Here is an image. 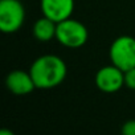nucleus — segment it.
Wrapping results in <instances>:
<instances>
[{
	"mask_svg": "<svg viewBox=\"0 0 135 135\" xmlns=\"http://www.w3.org/2000/svg\"><path fill=\"white\" fill-rule=\"evenodd\" d=\"M109 54L111 64L120 70L127 72L132 69L135 68V38L131 36L117 37L111 42Z\"/></svg>",
	"mask_w": 135,
	"mask_h": 135,
	"instance_id": "nucleus-3",
	"label": "nucleus"
},
{
	"mask_svg": "<svg viewBox=\"0 0 135 135\" xmlns=\"http://www.w3.org/2000/svg\"><path fill=\"white\" fill-rule=\"evenodd\" d=\"M95 85L103 93H115L124 85V72L113 64L103 66L95 73Z\"/></svg>",
	"mask_w": 135,
	"mask_h": 135,
	"instance_id": "nucleus-5",
	"label": "nucleus"
},
{
	"mask_svg": "<svg viewBox=\"0 0 135 135\" xmlns=\"http://www.w3.org/2000/svg\"><path fill=\"white\" fill-rule=\"evenodd\" d=\"M41 12L54 23H61L72 17L74 0H41Z\"/></svg>",
	"mask_w": 135,
	"mask_h": 135,
	"instance_id": "nucleus-6",
	"label": "nucleus"
},
{
	"mask_svg": "<svg viewBox=\"0 0 135 135\" xmlns=\"http://www.w3.org/2000/svg\"><path fill=\"white\" fill-rule=\"evenodd\" d=\"M6 85L11 93L15 95H27L36 89L35 81L29 72L16 69L8 73L6 78Z\"/></svg>",
	"mask_w": 135,
	"mask_h": 135,
	"instance_id": "nucleus-7",
	"label": "nucleus"
},
{
	"mask_svg": "<svg viewBox=\"0 0 135 135\" xmlns=\"http://www.w3.org/2000/svg\"><path fill=\"white\" fill-rule=\"evenodd\" d=\"M89 37L88 28L85 24L76 19H66L61 23H57V32H56V38L57 41L66 46V48H81L86 44Z\"/></svg>",
	"mask_w": 135,
	"mask_h": 135,
	"instance_id": "nucleus-2",
	"label": "nucleus"
},
{
	"mask_svg": "<svg viewBox=\"0 0 135 135\" xmlns=\"http://www.w3.org/2000/svg\"><path fill=\"white\" fill-rule=\"evenodd\" d=\"M124 86L131 90H135V68L124 72Z\"/></svg>",
	"mask_w": 135,
	"mask_h": 135,
	"instance_id": "nucleus-9",
	"label": "nucleus"
},
{
	"mask_svg": "<svg viewBox=\"0 0 135 135\" xmlns=\"http://www.w3.org/2000/svg\"><path fill=\"white\" fill-rule=\"evenodd\" d=\"M56 32H57V23L53 20L42 16L36 20L33 24V36L36 40L41 42H48L52 38H56Z\"/></svg>",
	"mask_w": 135,
	"mask_h": 135,
	"instance_id": "nucleus-8",
	"label": "nucleus"
},
{
	"mask_svg": "<svg viewBox=\"0 0 135 135\" xmlns=\"http://www.w3.org/2000/svg\"><path fill=\"white\" fill-rule=\"evenodd\" d=\"M0 135H15V132L8 130V128H3L2 131H0Z\"/></svg>",
	"mask_w": 135,
	"mask_h": 135,
	"instance_id": "nucleus-11",
	"label": "nucleus"
},
{
	"mask_svg": "<svg viewBox=\"0 0 135 135\" xmlns=\"http://www.w3.org/2000/svg\"><path fill=\"white\" fill-rule=\"evenodd\" d=\"M29 73L37 89H52L64 82L68 74V68L61 57L44 54L33 61Z\"/></svg>",
	"mask_w": 135,
	"mask_h": 135,
	"instance_id": "nucleus-1",
	"label": "nucleus"
},
{
	"mask_svg": "<svg viewBox=\"0 0 135 135\" xmlns=\"http://www.w3.org/2000/svg\"><path fill=\"white\" fill-rule=\"evenodd\" d=\"M120 134L122 135H135V119L124 122L120 128Z\"/></svg>",
	"mask_w": 135,
	"mask_h": 135,
	"instance_id": "nucleus-10",
	"label": "nucleus"
},
{
	"mask_svg": "<svg viewBox=\"0 0 135 135\" xmlns=\"http://www.w3.org/2000/svg\"><path fill=\"white\" fill-rule=\"evenodd\" d=\"M25 20V9L20 0H0V29L4 33L17 32Z\"/></svg>",
	"mask_w": 135,
	"mask_h": 135,
	"instance_id": "nucleus-4",
	"label": "nucleus"
}]
</instances>
